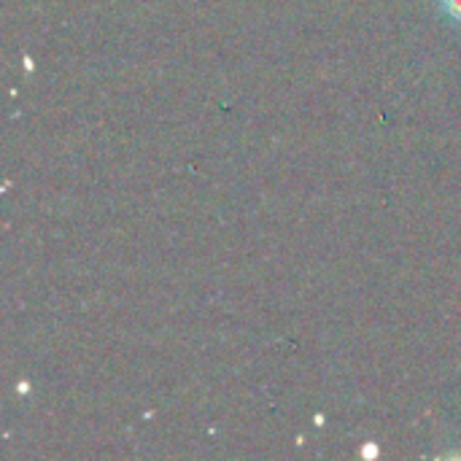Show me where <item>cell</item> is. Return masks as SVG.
I'll return each instance as SVG.
<instances>
[{
	"mask_svg": "<svg viewBox=\"0 0 461 461\" xmlns=\"http://www.w3.org/2000/svg\"><path fill=\"white\" fill-rule=\"evenodd\" d=\"M440 3V8L454 19V22H459L461 24V0H438Z\"/></svg>",
	"mask_w": 461,
	"mask_h": 461,
	"instance_id": "1",
	"label": "cell"
}]
</instances>
